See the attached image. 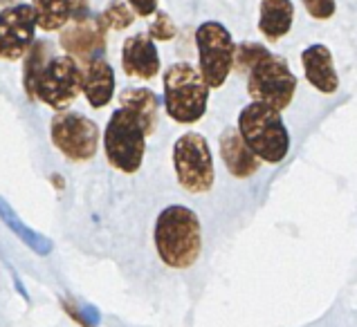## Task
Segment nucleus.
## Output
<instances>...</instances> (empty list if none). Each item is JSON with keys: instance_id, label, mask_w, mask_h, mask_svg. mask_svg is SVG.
<instances>
[{"instance_id": "f257e3e1", "label": "nucleus", "mask_w": 357, "mask_h": 327, "mask_svg": "<svg viewBox=\"0 0 357 327\" xmlns=\"http://www.w3.org/2000/svg\"><path fill=\"white\" fill-rule=\"evenodd\" d=\"M155 249L160 260L173 269H189L196 264L202 251V227L196 211L182 204H171L158 216Z\"/></svg>"}, {"instance_id": "ddd939ff", "label": "nucleus", "mask_w": 357, "mask_h": 327, "mask_svg": "<svg viewBox=\"0 0 357 327\" xmlns=\"http://www.w3.org/2000/svg\"><path fill=\"white\" fill-rule=\"evenodd\" d=\"M301 65H303V72L308 83L319 90L321 95H335L340 88V77H337V70H335V61L331 49L317 43V45H310L305 47L301 52Z\"/></svg>"}, {"instance_id": "393cba45", "label": "nucleus", "mask_w": 357, "mask_h": 327, "mask_svg": "<svg viewBox=\"0 0 357 327\" xmlns=\"http://www.w3.org/2000/svg\"><path fill=\"white\" fill-rule=\"evenodd\" d=\"M126 5L132 9L135 16H144V18L158 12V0H128Z\"/></svg>"}, {"instance_id": "1a4fd4ad", "label": "nucleus", "mask_w": 357, "mask_h": 327, "mask_svg": "<svg viewBox=\"0 0 357 327\" xmlns=\"http://www.w3.org/2000/svg\"><path fill=\"white\" fill-rule=\"evenodd\" d=\"M81 92V67L73 56H54L36 83V101L61 112L79 97Z\"/></svg>"}, {"instance_id": "a878e982", "label": "nucleus", "mask_w": 357, "mask_h": 327, "mask_svg": "<svg viewBox=\"0 0 357 327\" xmlns=\"http://www.w3.org/2000/svg\"><path fill=\"white\" fill-rule=\"evenodd\" d=\"M18 3V0H16ZM0 5H7V7H12V3H9V0H0Z\"/></svg>"}, {"instance_id": "a211bd4d", "label": "nucleus", "mask_w": 357, "mask_h": 327, "mask_svg": "<svg viewBox=\"0 0 357 327\" xmlns=\"http://www.w3.org/2000/svg\"><path fill=\"white\" fill-rule=\"evenodd\" d=\"M36 27L43 32H59L77 12V0H32Z\"/></svg>"}, {"instance_id": "dca6fc26", "label": "nucleus", "mask_w": 357, "mask_h": 327, "mask_svg": "<svg viewBox=\"0 0 357 327\" xmlns=\"http://www.w3.org/2000/svg\"><path fill=\"white\" fill-rule=\"evenodd\" d=\"M294 23L292 0H261L259 29L268 40H279L290 32Z\"/></svg>"}, {"instance_id": "b1692460", "label": "nucleus", "mask_w": 357, "mask_h": 327, "mask_svg": "<svg viewBox=\"0 0 357 327\" xmlns=\"http://www.w3.org/2000/svg\"><path fill=\"white\" fill-rule=\"evenodd\" d=\"M301 3L305 7V12L317 20H328L335 14V9H337L335 0H301Z\"/></svg>"}, {"instance_id": "9d476101", "label": "nucleus", "mask_w": 357, "mask_h": 327, "mask_svg": "<svg viewBox=\"0 0 357 327\" xmlns=\"http://www.w3.org/2000/svg\"><path fill=\"white\" fill-rule=\"evenodd\" d=\"M61 47L77 63L101 58L106 47V29L99 23V18L88 14H73V18L61 27Z\"/></svg>"}, {"instance_id": "0eeeda50", "label": "nucleus", "mask_w": 357, "mask_h": 327, "mask_svg": "<svg viewBox=\"0 0 357 327\" xmlns=\"http://www.w3.org/2000/svg\"><path fill=\"white\" fill-rule=\"evenodd\" d=\"M198 45V72L207 88H222L231 74L234 38L225 25L216 20H205L196 32Z\"/></svg>"}, {"instance_id": "39448f33", "label": "nucleus", "mask_w": 357, "mask_h": 327, "mask_svg": "<svg viewBox=\"0 0 357 327\" xmlns=\"http://www.w3.org/2000/svg\"><path fill=\"white\" fill-rule=\"evenodd\" d=\"M104 152L110 166L126 175L139 170L146 152V132L130 110L119 108L110 115L104 130Z\"/></svg>"}, {"instance_id": "f8f14e48", "label": "nucleus", "mask_w": 357, "mask_h": 327, "mask_svg": "<svg viewBox=\"0 0 357 327\" xmlns=\"http://www.w3.org/2000/svg\"><path fill=\"white\" fill-rule=\"evenodd\" d=\"M121 70L128 77L151 81L160 72V54L146 34L128 36L121 45Z\"/></svg>"}, {"instance_id": "f03ea898", "label": "nucleus", "mask_w": 357, "mask_h": 327, "mask_svg": "<svg viewBox=\"0 0 357 327\" xmlns=\"http://www.w3.org/2000/svg\"><path fill=\"white\" fill-rule=\"evenodd\" d=\"M238 135L261 161L279 164L290 150V135L279 110L252 101L238 115Z\"/></svg>"}, {"instance_id": "423d86ee", "label": "nucleus", "mask_w": 357, "mask_h": 327, "mask_svg": "<svg viewBox=\"0 0 357 327\" xmlns=\"http://www.w3.org/2000/svg\"><path fill=\"white\" fill-rule=\"evenodd\" d=\"M173 168L180 186L189 193H207L213 186V157L207 139L198 132H185L173 144Z\"/></svg>"}, {"instance_id": "2eb2a0df", "label": "nucleus", "mask_w": 357, "mask_h": 327, "mask_svg": "<svg viewBox=\"0 0 357 327\" xmlns=\"http://www.w3.org/2000/svg\"><path fill=\"white\" fill-rule=\"evenodd\" d=\"M220 157L234 177H252L261 168V159L250 150L236 128H225L220 135Z\"/></svg>"}, {"instance_id": "4468645a", "label": "nucleus", "mask_w": 357, "mask_h": 327, "mask_svg": "<svg viewBox=\"0 0 357 327\" xmlns=\"http://www.w3.org/2000/svg\"><path fill=\"white\" fill-rule=\"evenodd\" d=\"M81 92L93 108H106L115 95V72L104 58L88 61L81 70Z\"/></svg>"}, {"instance_id": "aec40b11", "label": "nucleus", "mask_w": 357, "mask_h": 327, "mask_svg": "<svg viewBox=\"0 0 357 327\" xmlns=\"http://www.w3.org/2000/svg\"><path fill=\"white\" fill-rule=\"evenodd\" d=\"M25 63H23V88H25V95L29 99H36V83L43 70L50 61V43L45 40H34L29 49L25 52Z\"/></svg>"}, {"instance_id": "4be33fe9", "label": "nucleus", "mask_w": 357, "mask_h": 327, "mask_svg": "<svg viewBox=\"0 0 357 327\" xmlns=\"http://www.w3.org/2000/svg\"><path fill=\"white\" fill-rule=\"evenodd\" d=\"M63 310L73 316V319L81 325V327H97L101 316L97 312V308L93 305H79V303H73V301H63Z\"/></svg>"}, {"instance_id": "412c9836", "label": "nucleus", "mask_w": 357, "mask_h": 327, "mask_svg": "<svg viewBox=\"0 0 357 327\" xmlns=\"http://www.w3.org/2000/svg\"><path fill=\"white\" fill-rule=\"evenodd\" d=\"M97 18H99V23L104 25L106 32H108V29H115V32H119V29H126V27L132 25L135 14H132V9L126 3H121V0H113V3H108V7Z\"/></svg>"}, {"instance_id": "9b49d317", "label": "nucleus", "mask_w": 357, "mask_h": 327, "mask_svg": "<svg viewBox=\"0 0 357 327\" xmlns=\"http://www.w3.org/2000/svg\"><path fill=\"white\" fill-rule=\"evenodd\" d=\"M36 16L32 5L18 3L0 12V58L18 61L23 58L29 45L34 43Z\"/></svg>"}, {"instance_id": "6e6552de", "label": "nucleus", "mask_w": 357, "mask_h": 327, "mask_svg": "<svg viewBox=\"0 0 357 327\" xmlns=\"http://www.w3.org/2000/svg\"><path fill=\"white\" fill-rule=\"evenodd\" d=\"M50 137L56 150H61L70 161H90L99 150V128L93 119L79 112L61 110L50 124Z\"/></svg>"}, {"instance_id": "7ed1b4c3", "label": "nucleus", "mask_w": 357, "mask_h": 327, "mask_svg": "<svg viewBox=\"0 0 357 327\" xmlns=\"http://www.w3.org/2000/svg\"><path fill=\"white\" fill-rule=\"evenodd\" d=\"M165 108L178 124H196L207 112L209 88L202 81L198 67L191 63H173L165 72Z\"/></svg>"}, {"instance_id": "6ab92c4d", "label": "nucleus", "mask_w": 357, "mask_h": 327, "mask_svg": "<svg viewBox=\"0 0 357 327\" xmlns=\"http://www.w3.org/2000/svg\"><path fill=\"white\" fill-rule=\"evenodd\" d=\"M0 220H3L9 229H12L16 236L23 240L25 244L32 251H36L38 255H47L50 251L54 249V244H52V240L50 238H45L43 233H38V231H34V229H29L27 224L20 220L16 213H14V209L9 207V204L0 198Z\"/></svg>"}, {"instance_id": "20e7f679", "label": "nucleus", "mask_w": 357, "mask_h": 327, "mask_svg": "<svg viewBox=\"0 0 357 327\" xmlns=\"http://www.w3.org/2000/svg\"><path fill=\"white\" fill-rule=\"evenodd\" d=\"M248 95L257 104L274 110H285L297 92V77L292 74L288 61L272 52H265L248 67Z\"/></svg>"}, {"instance_id": "f3484780", "label": "nucleus", "mask_w": 357, "mask_h": 327, "mask_svg": "<svg viewBox=\"0 0 357 327\" xmlns=\"http://www.w3.org/2000/svg\"><path fill=\"white\" fill-rule=\"evenodd\" d=\"M158 106H160L158 97L146 88H128L119 95V108L130 110L139 119V124L144 126L146 137L153 135L158 128Z\"/></svg>"}, {"instance_id": "5701e85b", "label": "nucleus", "mask_w": 357, "mask_h": 327, "mask_svg": "<svg viewBox=\"0 0 357 327\" xmlns=\"http://www.w3.org/2000/svg\"><path fill=\"white\" fill-rule=\"evenodd\" d=\"M178 34L176 23L171 20V16L167 12H155V20L149 27V38L151 40H173Z\"/></svg>"}]
</instances>
